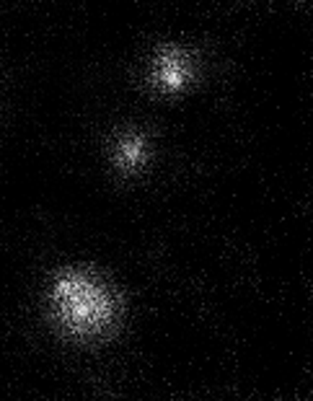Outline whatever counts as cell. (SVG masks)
I'll list each match as a JSON object with an SVG mask.
<instances>
[{"mask_svg": "<svg viewBox=\"0 0 313 401\" xmlns=\"http://www.w3.org/2000/svg\"><path fill=\"white\" fill-rule=\"evenodd\" d=\"M184 81V70H181V65L176 62L174 57H168L163 62V83L166 86H171V88H179Z\"/></svg>", "mask_w": 313, "mask_h": 401, "instance_id": "cell-1", "label": "cell"}, {"mask_svg": "<svg viewBox=\"0 0 313 401\" xmlns=\"http://www.w3.org/2000/svg\"><path fill=\"white\" fill-rule=\"evenodd\" d=\"M119 158H122V164H127V166L140 164V158H142V142L127 140L125 145H122V153H119Z\"/></svg>", "mask_w": 313, "mask_h": 401, "instance_id": "cell-2", "label": "cell"}]
</instances>
